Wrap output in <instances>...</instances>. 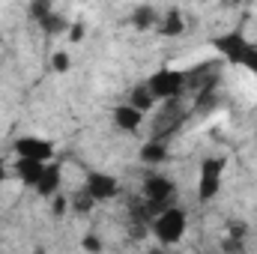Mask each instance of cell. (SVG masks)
Instances as JSON below:
<instances>
[{
    "instance_id": "obj_27",
    "label": "cell",
    "mask_w": 257,
    "mask_h": 254,
    "mask_svg": "<svg viewBox=\"0 0 257 254\" xmlns=\"http://www.w3.org/2000/svg\"><path fill=\"white\" fill-rule=\"evenodd\" d=\"M144 254H165V248H147Z\"/></svg>"
},
{
    "instance_id": "obj_17",
    "label": "cell",
    "mask_w": 257,
    "mask_h": 254,
    "mask_svg": "<svg viewBox=\"0 0 257 254\" xmlns=\"http://www.w3.org/2000/svg\"><path fill=\"white\" fill-rule=\"evenodd\" d=\"M69 206H72V212H75V215H90V209L96 206V200H93V197H90L84 189H78L75 194H72Z\"/></svg>"
},
{
    "instance_id": "obj_8",
    "label": "cell",
    "mask_w": 257,
    "mask_h": 254,
    "mask_svg": "<svg viewBox=\"0 0 257 254\" xmlns=\"http://www.w3.org/2000/svg\"><path fill=\"white\" fill-rule=\"evenodd\" d=\"M221 69V60H203V63L192 66V69H186V87H192V90H215V84H218V72Z\"/></svg>"
},
{
    "instance_id": "obj_14",
    "label": "cell",
    "mask_w": 257,
    "mask_h": 254,
    "mask_svg": "<svg viewBox=\"0 0 257 254\" xmlns=\"http://www.w3.org/2000/svg\"><path fill=\"white\" fill-rule=\"evenodd\" d=\"M159 12H156V6H150V3H141V6H135V12H132V24H135V30H150V27H159Z\"/></svg>"
},
{
    "instance_id": "obj_24",
    "label": "cell",
    "mask_w": 257,
    "mask_h": 254,
    "mask_svg": "<svg viewBox=\"0 0 257 254\" xmlns=\"http://www.w3.org/2000/svg\"><path fill=\"white\" fill-rule=\"evenodd\" d=\"M66 206H69V200H66L63 194H54V197H51V212H54V215H63Z\"/></svg>"
},
{
    "instance_id": "obj_13",
    "label": "cell",
    "mask_w": 257,
    "mask_h": 254,
    "mask_svg": "<svg viewBox=\"0 0 257 254\" xmlns=\"http://www.w3.org/2000/svg\"><path fill=\"white\" fill-rule=\"evenodd\" d=\"M141 123H144V114H141V111H135L128 102L114 108V126H117V129H123V132H135Z\"/></svg>"
},
{
    "instance_id": "obj_6",
    "label": "cell",
    "mask_w": 257,
    "mask_h": 254,
    "mask_svg": "<svg viewBox=\"0 0 257 254\" xmlns=\"http://www.w3.org/2000/svg\"><path fill=\"white\" fill-rule=\"evenodd\" d=\"M221 174H224V159L209 156L200 162V177H197V200H212L221 189Z\"/></svg>"
},
{
    "instance_id": "obj_1",
    "label": "cell",
    "mask_w": 257,
    "mask_h": 254,
    "mask_svg": "<svg viewBox=\"0 0 257 254\" xmlns=\"http://www.w3.org/2000/svg\"><path fill=\"white\" fill-rule=\"evenodd\" d=\"M212 48H215L230 66H242V69H248V72L257 75V42H251V39L245 36L242 27L215 36V39H212Z\"/></svg>"
},
{
    "instance_id": "obj_23",
    "label": "cell",
    "mask_w": 257,
    "mask_h": 254,
    "mask_svg": "<svg viewBox=\"0 0 257 254\" xmlns=\"http://www.w3.org/2000/svg\"><path fill=\"white\" fill-rule=\"evenodd\" d=\"M84 36H87V27H84V21H72V24H69V39H72V42H81Z\"/></svg>"
},
{
    "instance_id": "obj_19",
    "label": "cell",
    "mask_w": 257,
    "mask_h": 254,
    "mask_svg": "<svg viewBox=\"0 0 257 254\" xmlns=\"http://www.w3.org/2000/svg\"><path fill=\"white\" fill-rule=\"evenodd\" d=\"M51 12H54V9H51V3H48V0H36V3H30V6H27V15H30L36 24H42Z\"/></svg>"
},
{
    "instance_id": "obj_4",
    "label": "cell",
    "mask_w": 257,
    "mask_h": 254,
    "mask_svg": "<svg viewBox=\"0 0 257 254\" xmlns=\"http://www.w3.org/2000/svg\"><path fill=\"white\" fill-rule=\"evenodd\" d=\"M186 227H189V215L186 209L180 206H171L168 212H162L156 221H153V233L162 245H177L183 236H186Z\"/></svg>"
},
{
    "instance_id": "obj_11",
    "label": "cell",
    "mask_w": 257,
    "mask_h": 254,
    "mask_svg": "<svg viewBox=\"0 0 257 254\" xmlns=\"http://www.w3.org/2000/svg\"><path fill=\"white\" fill-rule=\"evenodd\" d=\"M60 183H63L60 165H45V174H42V180L36 186V194L39 197H54V194H60Z\"/></svg>"
},
{
    "instance_id": "obj_15",
    "label": "cell",
    "mask_w": 257,
    "mask_h": 254,
    "mask_svg": "<svg viewBox=\"0 0 257 254\" xmlns=\"http://www.w3.org/2000/svg\"><path fill=\"white\" fill-rule=\"evenodd\" d=\"M168 159V144H162V141H147L144 147H141V162L144 165H162Z\"/></svg>"
},
{
    "instance_id": "obj_10",
    "label": "cell",
    "mask_w": 257,
    "mask_h": 254,
    "mask_svg": "<svg viewBox=\"0 0 257 254\" xmlns=\"http://www.w3.org/2000/svg\"><path fill=\"white\" fill-rule=\"evenodd\" d=\"M15 177L27 186V189H36L39 186V180H42V174H45V162H33V159H18L15 162Z\"/></svg>"
},
{
    "instance_id": "obj_2",
    "label": "cell",
    "mask_w": 257,
    "mask_h": 254,
    "mask_svg": "<svg viewBox=\"0 0 257 254\" xmlns=\"http://www.w3.org/2000/svg\"><path fill=\"white\" fill-rule=\"evenodd\" d=\"M177 186H174V180H168V177H162V174H147L144 177V186H141V200H144V206H147V215L156 221L162 212H168L171 206H177Z\"/></svg>"
},
{
    "instance_id": "obj_12",
    "label": "cell",
    "mask_w": 257,
    "mask_h": 254,
    "mask_svg": "<svg viewBox=\"0 0 257 254\" xmlns=\"http://www.w3.org/2000/svg\"><path fill=\"white\" fill-rule=\"evenodd\" d=\"M159 33H162V36H183V33H186V18H183V12H180L177 6H171V9L162 15Z\"/></svg>"
},
{
    "instance_id": "obj_7",
    "label": "cell",
    "mask_w": 257,
    "mask_h": 254,
    "mask_svg": "<svg viewBox=\"0 0 257 254\" xmlns=\"http://www.w3.org/2000/svg\"><path fill=\"white\" fill-rule=\"evenodd\" d=\"M81 189L87 191L96 203H102V200H114V197L120 194V183H117V177H111V174L87 171V180H84Z\"/></svg>"
},
{
    "instance_id": "obj_5",
    "label": "cell",
    "mask_w": 257,
    "mask_h": 254,
    "mask_svg": "<svg viewBox=\"0 0 257 254\" xmlns=\"http://www.w3.org/2000/svg\"><path fill=\"white\" fill-rule=\"evenodd\" d=\"M186 117H189V111L183 108L180 99L165 102L162 111H159L156 120H153V135H150V141H162V144H168V138L177 135V129L186 123Z\"/></svg>"
},
{
    "instance_id": "obj_25",
    "label": "cell",
    "mask_w": 257,
    "mask_h": 254,
    "mask_svg": "<svg viewBox=\"0 0 257 254\" xmlns=\"http://www.w3.org/2000/svg\"><path fill=\"white\" fill-rule=\"evenodd\" d=\"M51 63H54L57 72H69V54H66V51H57V54L51 57Z\"/></svg>"
},
{
    "instance_id": "obj_16",
    "label": "cell",
    "mask_w": 257,
    "mask_h": 254,
    "mask_svg": "<svg viewBox=\"0 0 257 254\" xmlns=\"http://www.w3.org/2000/svg\"><path fill=\"white\" fill-rule=\"evenodd\" d=\"M128 105H132L135 111L147 114V111L156 105V99H153V93H150V87H147V84H138V87L128 93Z\"/></svg>"
},
{
    "instance_id": "obj_22",
    "label": "cell",
    "mask_w": 257,
    "mask_h": 254,
    "mask_svg": "<svg viewBox=\"0 0 257 254\" xmlns=\"http://www.w3.org/2000/svg\"><path fill=\"white\" fill-rule=\"evenodd\" d=\"M81 248H84L87 254H102V248H105V245H102V239H99L96 233H87V236L81 239Z\"/></svg>"
},
{
    "instance_id": "obj_9",
    "label": "cell",
    "mask_w": 257,
    "mask_h": 254,
    "mask_svg": "<svg viewBox=\"0 0 257 254\" xmlns=\"http://www.w3.org/2000/svg\"><path fill=\"white\" fill-rule=\"evenodd\" d=\"M15 153L18 159H33V162H45L54 156V144L48 138H39V135H21L15 141Z\"/></svg>"
},
{
    "instance_id": "obj_21",
    "label": "cell",
    "mask_w": 257,
    "mask_h": 254,
    "mask_svg": "<svg viewBox=\"0 0 257 254\" xmlns=\"http://www.w3.org/2000/svg\"><path fill=\"white\" fill-rule=\"evenodd\" d=\"M218 248H221V254H242L245 251V242L242 239H233V236H224Z\"/></svg>"
},
{
    "instance_id": "obj_20",
    "label": "cell",
    "mask_w": 257,
    "mask_h": 254,
    "mask_svg": "<svg viewBox=\"0 0 257 254\" xmlns=\"http://www.w3.org/2000/svg\"><path fill=\"white\" fill-rule=\"evenodd\" d=\"M212 105H215V90H200L197 99H194V108L197 111H209Z\"/></svg>"
},
{
    "instance_id": "obj_3",
    "label": "cell",
    "mask_w": 257,
    "mask_h": 254,
    "mask_svg": "<svg viewBox=\"0 0 257 254\" xmlns=\"http://www.w3.org/2000/svg\"><path fill=\"white\" fill-rule=\"evenodd\" d=\"M147 87H150V93H153V99H156V102L180 99V96L186 93V72L165 66V69L153 72V78L147 81Z\"/></svg>"
},
{
    "instance_id": "obj_26",
    "label": "cell",
    "mask_w": 257,
    "mask_h": 254,
    "mask_svg": "<svg viewBox=\"0 0 257 254\" xmlns=\"http://www.w3.org/2000/svg\"><path fill=\"white\" fill-rule=\"evenodd\" d=\"M6 180V165H3V159H0V183Z\"/></svg>"
},
{
    "instance_id": "obj_18",
    "label": "cell",
    "mask_w": 257,
    "mask_h": 254,
    "mask_svg": "<svg viewBox=\"0 0 257 254\" xmlns=\"http://www.w3.org/2000/svg\"><path fill=\"white\" fill-rule=\"evenodd\" d=\"M39 27H42L48 36H54V33H63V30H69V21H66L60 12H51V15H48V18H45Z\"/></svg>"
}]
</instances>
